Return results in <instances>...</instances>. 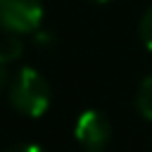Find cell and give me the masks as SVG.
Wrapping results in <instances>:
<instances>
[{
  "label": "cell",
  "mask_w": 152,
  "mask_h": 152,
  "mask_svg": "<svg viewBox=\"0 0 152 152\" xmlns=\"http://www.w3.org/2000/svg\"><path fill=\"white\" fill-rule=\"evenodd\" d=\"M10 104L26 116H43L50 107V83L33 66H21L7 86Z\"/></svg>",
  "instance_id": "obj_1"
},
{
  "label": "cell",
  "mask_w": 152,
  "mask_h": 152,
  "mask_svg": "<svg viewBox=\"0 0 152 152\" xmlns=\"http://www.w3.org/2000/svg\"><path fill=\"white\" fill-rule=\"evenodd\" d=\"M43 21L40 0H0V31L26 36L36 33Z\"/></svg>",
  "instance_id": "obj_2"
},
{
  "label": "cell",
  "mask_w": 152,
  "mask_h": 152,
  "mask_svg": "<svg viewBox=\"0 0 152 152\" xmlns=\"http://www.w3.org/2000/svg\"><path fill=\"white\" fill-rule=\"evenodd\" d=\"M74 135H76V140H78L88 152H100V150L109 142L112 124H109V119H107L102 112H97V109H86V112L76 119Z\"/></svg>",
  "instance_id": "obj_3"
},
{
  "label": "cell",
  "mask_w": 152,
  "mask_h": 152,
  "mask_svg": "<svg viewBox=\"0 0 152 152\" xmlns=\"http://www.w3.org/2000/svg\"><path fill=\"white\" fill-rule=\"evenodd\" d=\"M135 109L142 119L152 121V74L140 81L138 93H135Z\"/></svg>",
  "instance_id": "obj_4"
},
{
  "label": "cell",
  "mask_w": 152,
  "mask_h": 152,
  "mask_svg": "<svg viewBox=\"0 0 152 152\" xmlns=\"http://www.w3.org/2000/svg\"><path fill=\"white\" fill-rule=\"evenodd\" d=\"M21 52H24V45H21V38H19V36H14V33H5V36L0 38V59H2L5 64L19 59Z\"/></svg>",
  "instance_id": "obj_5"
},
{
  "label": "cell",
  "mask_w": 152,
  "mask_h": 152,
  "mask_svg": "<svg viewBox=\"0 0 152 152\" xmlns=\"http://www.w3.org/2000/svg\"><path fill=\"white\" fill-rule=\"evenodd\" d=\"M138 33H140V40L147 50H152V5L142 12L140 17V24H138Z\"/></svg>",
  "instance_id": "obj_6"
},
{
  "label": "cell",
  "mask_w": 152,
  "mask_h": 152,
  "mask_svg": "<svg viewBox=\"0 0 152 152\" xmlns=\"http://www.w3.org/2000/svg\"><path fill=\"white\" fill-rule=\"evenodd\" d=\"M7 152H45V150L38 145H31V142H19V145H12Z\"/></svg>",
  "instance_id": "obj_7"
},
{
  "label": "cell",
  "mask_w": 152,
  "mask_h": 152,
  "mask_svg": "<svg viewBox=\"0 0 152 152\" xmlns=\"http://www.w3.org/2000/svg\"><path fill=\"white\" fill-rule=\"evenodd\" d=\"M10 86V71H7V64L0 59V93Z\"/></svg>",
  "instance_id": "obj_8"
},
{
  "label": "cell",
  "mask_w": 152,
  "mask_h": 152,
  "mask_svg": "<svg viewBox=\"0 0 152 152\" xmlns=\"http://www.w3.org/2000/svg\"><path fill=\"white\" fill-rule=\"evenodd\" d=\"M95 2H109V0H95Z\"/></svg>",
  "instance_id": "obj_9"
}]
</instances>
